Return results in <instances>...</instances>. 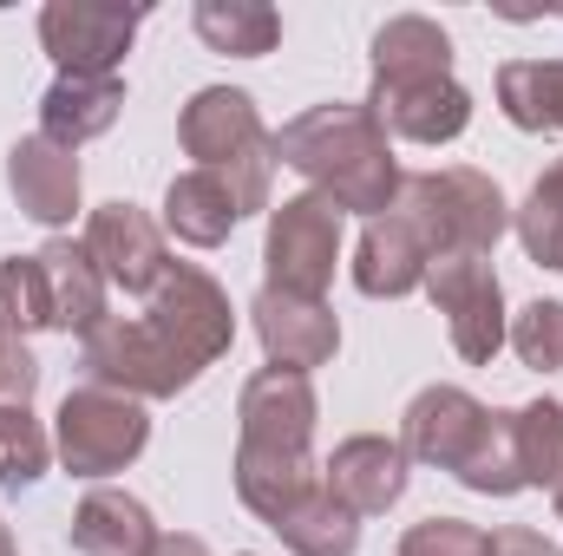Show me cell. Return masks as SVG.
I'll return each mask as SVG.
<instances>
[{
  "label": "cell",
  "mask_w": 563,
  "mask_h": 556,
  "mask_svg": "<svg viewBox=\"0 0 563 556\" xmlns=\"http://www.w3.org/2000/svg\"><path fill=\"white\" fill-rule=\"evenodd\" d=\"M230 347H236V308L223 281L197 263H170L144 314H106L79 341V367L92 387L132 393V400H177Z\"/></svg>",
  "instance_id": "obj_1"
},
{
  "label": "cell",
  "mask_w": 563,
  "mask_h": 556,
  "mask_svg": "<svg viewBox=\"0 0 563 556\" xmlns=\"http://www.w3.org/2000/svg\"><path fill=\"white\" fill-rule=\"evenodd\" d=\"M314 380L308 374H282L263 367L243 380V400H236V498L243 511H256L269 531L276 518H288L314 485H321V465H314Z\"/></svg>",
  "instance_id": "obj_2"
},
{
  "label": "cell",
  "mask_w": 563,
  "mask_h": 556,
  "mask_svg": "<svg viewBox=\"0 0 563 556\" xmlns=\"http://www.w3.org/2000/svg\"><path fill=\"white\" fill-rule=\"evenodd\" d=\"M276 164H288L314 197H328L341 216H387L400 203V157L387 125L367 112V99H334V105H308L276 132Z\"/></svg>",
  "instance_id": "obj_3"
},
{
  "label": "cell",
  "mask_w": 563,
  "mask_h": 556,
  "mask_svg": "<svg viewBox=\"0 0 563 556\" xmlns=\"http://www.w3.org/2000/svg\"><path fill=\"white\" fill-rule=\"evenodd\" d=\"M177 138L197 157V170L223 177L230 197L243 203V216L269 210V184H276V132L263 125L256 99L243 86H203L190 92L184 119H177Z\"/></svg>",
  "instance_id": "obj_4"
},
{
  "label": "cell",
  "mask_w": 563,
  "mask_h": 556,
  "mask_svg": "<svg viewBox=\"0 0 563 556\" xmlns=\"http://www.w3.org/2000/svg\"><path fill=\"white\" fill-rule=\"evenodd\" d=\"M407 223L420 230L426 256H492L498 236L511 230V203L498 190V177L472 170V164H445V170H413L400 184V203Z\"/></svg>",
  "instance_id": "obj_5"
},
{
  "label": "cell",
  "mask_w": 563,
  "mask_h": 556,
  "mask_svg": "<svg viewBox=\"0 0 563 556\" xmlns=\"http://www.w3.org/2000/svg\"><path fill=\"white\" fill-rule=\"evenodd\" d=\"M151 445V413L132 393L112 387H73L53 413V458L73 478H112L125 465H139V452Z\"/></svg>",
  "instance_id": "obj_6"
},
{
  "label": "cell",
  "mask_w": 563,
  "mask_h": 556,
  "mask_svg": "<svg viewBox=\"0 0 563 556\" xmlns=\"http://www.w3.org/2000/svg\"><path fill=\"white\" fill-rule=\"evenodd\" d=\"M334 263H341V210L314 190L269 203V236H263V288L321 301L334 288Z\"/></svg>",
  "instance_id": "obj_7"
},
{
  "label": "cell",
  "mask_w": 563,
  "mask_h": 556,
  "mask_svg": "<svg viewBox=\"0 0 563 556\" xmlns=\"http://www.w3.org/2000/svg\"><path fill=\"white\" fill-rule=\"evenodd\" d=\"M426 294L445 314L452 354L465 367H492L505 334H511V308H505V281L492 269V256H439L426 269Z\"/></svg>",
  "instance_id": "obj_8"
},
{
  "label": "cell",
  "mask_w": 563,
  "mask_h": 556,
  "mask_svg": "<svg viewBox=\"0 0 563 556\" xmlns=\"http://www.w3.org/2000/svg\"><path fill=\"white\" fill-rule=\"evenodd\" d=\"M139 26L144 7H119V0H46L40 7V46L59 66V79H119Z\"/></svg>",
  "instance_id": "obj_9"
},
{
  "label": "cell",
  "mask_w": 563,
  "mask_h": 556,
  "mask_svg": "<svg viewBox=\"0 0 563 556\" xmlns=\"http://www.w3.org/2000/svg\"><path fill=\"white\" fill-rule=\"evenodd\" d=\"M86 249H92V263L106 269V281L125 288V294H157V281L170 276L164 223H157L151 210H139V203H125V197H112V203L92 210Z\"/></svg>",
  "instance_id": "obj_10"
},
{
  "label": "cell",
  "mask_w": 563,
  "mask_h": 556,
  "mask_svg": "<svg viewBox=\"0 0 563 556\" xmlns=\"http://www.w3.org/2000/svg\"><path fill=\"white\" fill-rule=\"evenodd\" d=\"M485 419L492 407L478 400V393H465V387H420L413 393V407L400 419V445H407V458L413 465H432V471H465V458L478 452V438H485Z\"/></svg>",
  "instance_id": "obj_11"
},
{
  "label": "cell",
  "mask_w": 563,
  "mask_h": 556,
  "mask_svg": "<svg viewBox=\"0 0 563 556\" xmlns=\"http://www.w3.org/2000/svg\"><path fill=\"white\" fill-rule=\"evenodd\" d=\"M250 321H256V341H263V360L282 374H314L341 354V321L328 301H301V294H282V288H256L250 301Z\"/></svg>",
  "instance_id": "obj_12"
},
{
  "label": "cell",
  "mask_w": 563,
  "mask_h": 556,
  "mask_svg": "<svg viewBox=\"0 0 563 556\" xmlns=\"http://www.w3.org/2000/svg\"><path fill=\"white\" fill-rule=\"evenodd\" d=\"M367 112L387 125V138L452 144V138H465V125H472V92L452 73H439V79H374Z\"/></svg>",
  "instance_id": "obj_13"
},
{
  "label": "cell",
  "mask_w": 563,
  "mask_h": 556,
  "mask_svg": "<svg viewBox=\"0 0 563 556\" xmlns=\"http://www.w3.org/2000/svg\"><path fill=\"white\" fill-rule=\"evenodd\" d=\"M407 478H413V458H407V445L387 438V432H354V438H341V445L328 452V465H321V485H328L354 518L394 511V504L407 498Z\"/></svg>",
  "instance_id": "obj_14"
},
{
  "label": "cell",
  "mask_w": 563,
  "mask_h": 556,
  "mask_svg": "<svg viewBox=\"0 0 563 556\" xmlns=\"http://www.w3.org/2000/svg\"><path fill=\"white\" fill-rule=\"evenodd\" d=\"M7 190H13L20 216H33L40 230H66L86 203V170L73 151L33 132V138H13V151H7Z\"/></svg>",
  "instance_id": "obj_15"
},
{
  "label": "cell",
  "mask_w": 563,
  "mask_h": 556,
  "mask_svg": "<svg viewBox=\"0 0 563 556\" xmlns=\"http://www.w3.org/2000/svg\"><path fill=\"white\" fill-rule=\"evenodd\" d=\"M426 269H432V256H426L420 230L407 223V210L374 216L354 243V288L367 301H407L413 288H426Z\"/></svg>",
  "instance_id": "obj_16"
},
{
  "label": "cell",
  "mask_w": 563,
  "mask_h": 556,
  "mask_svg": "<svg viewBox=\"0 0 563 556\" xmlns=\"http://www.w3.org/2000/svg\"><path fill=\"white\" fill-rule=\"evenodd\" d=\"M40 276H46V308H53V327L59 334H92L99 321H106V269L92 263V249H86V236L73 243V236H53L40 256Z\"/></svg>",
  "instance_id": "obj_17"
},
{
  "label": "cell",
  "mask_w": 563,
  "mask_h": 556,
  "mask_svg": "<svg viewBox=\"0 0 563 556\" xmlns=\"http://www.w3.org/2000/svg\"><path fill=\"white\" fill-rule=\"evenodd\" d=\"M157 524H151V504L132 491H112V485H92L73 511V551L79 556H151L157 551Z\"/></svg>",
  "instance_id": "obj_18"
},
{
  "label": "cell",
  "mask_w": 563,
  "mask_h": 556,
  "mask_svg": "<svg viewBox=\"0 0 563 556\" xmlns=\"http://www.w3.org/2000/svg\"><path fill=\"white\" fill-rule=\"evenodd\" d=\"M119 112H125L119 79H53L40 99V138L59 151H79V144L106 138L119 125Z\"/></svg>",
  "instance_id": "obj_19"
},
{
  "label": "cell",
  "mask_w": 563,
  "mask_h": 556,
  "mask_svg": "<svg viewBox=\"0 0 563 556\" xmlns=\"http://www.w3.org/2000/svg\"><path fill=\"white\" fill-rule=\"evenodd\" d=\"M236 223H243V203L230 197L223 177L184 170V177L164 184V230H170L177 243H190V249H223V243L236 236Z\"/></svg>",
  "instance_id": "obj_20"
},
{
  "label": "cell",
  "mask_w": 563,
  "mask_h": 556,
  "mask_svg": "<svg viewBox=\"0 0 563 556\" xmlns=\"http://www.w3.org/2000/svg\"><path fill=\"white\" fill-rule=\"evenodd\" d=\"M190 26L210 53H230V59H263L282 46V13L269 0H197Z\"/></svg>",
  "instance_id": "obj_21"
},
{
  "label": "cell",
  "mask_w": 563,
  "mask_h": 556,
  "mask_svg": "<svg viewBox=\"0 0 563 556\" xmlns=\"http://www.w3.org/2000/svg\"><path fill=\"white\" fill-rule=\"evenodd\" d=\"M452 73V33L426 13H394L374 33V79H439Z\"/></svg>",
  "instance_id": "obj_22"
},
{
  "label": "cell",
  "mask_w": 563,
  "mask_h": 556,
  "mask_svg": "<svg viewBox=\"0 0 563 556\" xmlns=\"http://www.w3.org/2000/svg\"><path fill=\"white\" fill-rule=\"evenodd\" d=\"M492 86L518 132H563V59H505Z\"/></svg>",
  "instance_id": "obj_23"
},
{
  "label": "cell",
  "mask_w": 563,
  "mask_h": 556,
  "mask_svg": "<svg viewBox=\"0 0 563 556\" xmlns=\"http://www.w3.org/2000/svg\"><path fill=\"white\" fill-rule=\"evenodd\" d=\"M276 537L295 556H354L361 551V518H354L328 485H314L288 518H276Z\"/></svg>",
  "instance_id": "obj_24"
},
{
  "label": "cell",
  "mask_w": 563,
  "mask_h": 556,
  "mask_svg": "<svg viewBox=\"0 0 563 556\" xmlns=\"http://www.w3.org/2000/svg\"><path fill=\"white\" fill-rule=\"evenodd\" d=\"M511 230H518V243L538 269L563 276V157L525 190V203L511 210Z\"/></svg>",
  "instance_id": "obj_25"
},
{
  "label": "cell",
  "mask_w": 563,
  "mask_h": 556,
  "mask_svg": "<svg viewBox=\"0 0 563 556\" xmlns=\"http://www.w3.org/2000/svg\"><path fill=\"white\" fill-rule=\"evenodd\" d=\"M518 432V465H525V491H551L563 478V400H531L511 413Z\"/></svg>",
  "instance_id": "obj_26"
},
{
  "label": "cell",
  "mask_w": 563,
  "mask_h": 556,
  "mask_svg": "<svg viewBox=\"0 0 563 556\" xmlns=\"http://www.w3.org/2000/svg\"><path fill=\"white\" fill-rule=\"evenodd\" d=\"M53 471V432L33 419V407H0V485L33 491Z\"/></svg>",
  "instance_id": "obj_27"
},
{
  "label": "cell",
  "mask_w": 563,
  "mask_h": 556,
  "mask_svg": "<svg viewBox=\"0 0 563 556\" xmlns=\"http://www.w3.org/2000/svg\"><path fill=\"white\" fill-rule=\"evenodd\" d=\"M505 347L531 367V374H558L563 367V301H525L518 314H511V334H505Z\"/></svg>",
  "instance_id": "obj_28"
},
{
  "label": "cell",
  "mask_w": 563,
  "mask_h": 556,
  "mask_svg": "<svg viewBox=\"0 0 563 556\" xmlns=\"http://www.w3.org/2000/svg\"><path fill=\"white\" fill-rule=\"evenodd\" d=\"M0 321L26 341L40 327H53V308H46V276L33 256H0Z\"/></svg>",
  "instance_id": "obj_29"
},
{
  "label": "cell",
  "mask_w": 563,
  "mask_h": 556,
  "mask_svg": "<svg viewBox=\"0 0 563 556\" xmlns=\"http://www.w3.org/2000/svg\"><path fill=\"white\" fill-rule=\"evenodd\" d=\"M485 531L465 524V518H420L407 537H400V556H485Z\"/></svg>",
  "instance_id": "obj_30"
},
{
  "label": "cell",
  "mask_w": 563,
  "mask_h": 556,
  "mask_svg": "<svg viewBox=\"0 0 563 556\" xmlns=\"http://www.w3.org/2000/svg\"><path fill=\"white\" fill-rule=\"evenodd\" d=\"M33 387H40V360H33V347L0 321V407H33Z\"/></svg>",
  "instance_id": "obj_31"
},
{
  "label": "cell",
  "mask_w": 563,
  "mask_h": 556,
  "mask_svg": "<svg viewBox=\"0 0 563 556\" xmlns=\"http://www.w3.org/2000/svg\"><path fill=\"white\" fill-rule=\"evenodd\" d=\"M485 556H563L544 531H525V524H505V531H492V544Z\"/></svg>",
  "instance_id": "obj_32"
},
{
  "label": "cell",
  "mask_w": 563,
  "mask_h": 556,
  "mask_svg": "<svg viewBox=\"0 0 563 556\" xmlns=\"http://www.w3.org/2000/svg\"><path fill=\"white\" fill-rule=\"evenodd\" d=\"M151 556H210V544H203V537H157Z\"/></svg>",
  "instance_id": "obj_33"
},
{
  "label": "cell",
  "mask_w": 563,
  "mask_h": 556,
  "mask_svg": "<svg viewBox=\"0 0 563 556\" xmlns=\"http://www.w3.org/2000/svg\"><path fill=\"white\" fill-rule=\"evenodd\" d=\"M0 556H20V544H13V531H7V518H0Z\"/></svg>",
  "instance_id": "obj_34"
},
{
  "label": "cell",
  "mask_w": 563,
  "mask_h": 556,
  "mask_svg": "<svg viewBox=\"0 0 563 556\" xmlns=\"http://www.w3.org/2000/svg\"><path fill=\"white\" fill-rule=\"evenodd\" d=\"M551 498H558V524H563V478H558V485H551Z\"/></svg>",
  "instance_id": "obj_35"
},
{
  "label": "cell",
  "mask_w": 563,
  "mask_h": 556,
  "mask_svg": "<svg viewBox=\"0 0 563 556\" xmlns=\"http://www.w3.org/2000/svg\"><path fill=\"white\" fill-rule=\"evenodd\" d=\"M236 556H250V551H236Z\"/></svg>",
  "instance_id": "obj_36"
}]
</instances>
